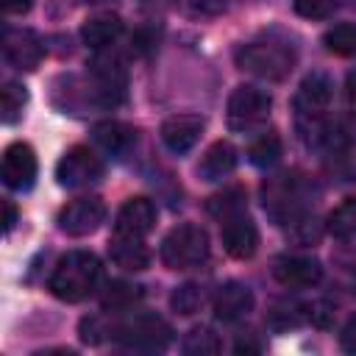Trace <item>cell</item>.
Returning a JSON list of instances; mask_svg holds the SVG:
<instances>
[{"label": "cell", "mask_w": 356, "mask_h": 356, "mask_svg": "<svg viewBox=\"0 0 356 356\" xmlns=\"http://www.w3.org/2000/svg\"><path fill=\"white\" fill-rule=\"evenodd\" d=\"M156 225V206L147 197H128L114 220V234L122 236H147Z\"/></svg>", "instance_id": "obj_14"}, {"label": "cell", "mask_w": 356, "mask_h": 356, "mask_svg": "<svg viewBox=\"0 0 356 356\" xmlns=\"http://www.w3.org/2000/svg\"><path fill=\"white\" fill-rule=\"evenodd\" d=\"M203 300H206V295H203V286H197V284H181V286H175V292L170 295V306H172L178 314H184V317L200 312Z\"/></svg>", "instance_id": "obj_28"}, {"label": "cell", "mask_w": 356, "mask_h": 356, "mask_svg": "<svg viewBox=\"0 0 356 356\" xmlns=\"http://www.w3.org/2000/svg\"><path fill=\"white\" fill-rule=\"evenodd\" d=\"M303 197V184L289 172L264 184V209L278 222H295L300 217Z\"/></svg>", "instance_id": "obj_8"}, {"label": "cell", "mask_w": 356, "mask_h": 356, "mask_svg": "<svg viewBox=\"0 0 356 356\" xmlns=\"http://www.w3.org/2000/svg\"><path fill=\"white\" fill-rule=\"evenodd\" d=\"M106 220V203L95 195L86 197H75L70 200L61 211H58V228L67 236H86L95 234L100 228V222Z\"/></svg>", "instance_id": "obj_9"}, {"label": "cell", "mask_w": 356, "mask_h": 356, "mask_svg": "<svg viewBox=\"0 0 356 356\" xmlns=\"http://www.w3.org/2000/svg\"><path fill=\"white\" fill-rule=\"evenodd\" d=\"M220 236H222L225 253H231L234 259H250L256 253L259 231L245 211H236V214L220 220Z\"/></svg>", "instance_id": "obj_12"}, {"label": "cell", "mask_w": 356, "mask_h": 356, "mask_svg": "<svg viewBox=\"0 0 356 356\" xmlns=\"http://www.w3.org/2000/svg\"><path fill=\"white\" fill-rule=\"evenodd\" d=\"M273 275L278 278L281 286H289V289H309V286L320 284L323 267H320L317 259H309V256H284V259L275 261Z\"/></svg>", "instance_id": "obj_15"}, {"label": "cell", "mask_w": 356, "mask_h": 356, "mask_svg": "<svg viewBox=\"0 0 356 356\" xmlns=\"http://www.w3.org/2000/svg\"><path fill=\"white\" fill-rule=\"evenodd\" d=\"M300 306H295V303H278L273 312H270V323L275 325V328H289V325H298L300 323V312H298Z\"/></svg>", "instance_id": "obj_30"}, {"label": "cell", "mask_w": 356, "mask_h": 356, "mask_svg": "<svg viewBox=\"0 0 356 356\" xmlns=\"http://www.w3.org/2000/svg\"><path fill=\"white\" fill-rule=\"evenodd\" d=\"M139 298H142V286H136L131 281H108L103 295H100V306L106 312H125Z\"/></svg>", "instance_id": "obj_21"}, {"label": "cell", "mask_w": 356, "mask_h": 356, "mask_svg": "<svg viewBox=\"0 0 356 356\" xmlns=\"http://www.w3.org/2000/svg\"><path fill=\"white\" fill-rule=\"evenodd\" d=\"M206 211L214 217V220H225L236 211H245V192L239 186H231V189H222L220 195L209 197L206 200Z\"/></svg>", "instance_id": "obj_24"}, {"label": "cell", "mask_w": 356, "mask_h": 356, "mask_svg": "<svg viewBox=\"0 0 356 356\" xmlns=\"http://www.w3.org/2000/svg\"><path fill=\"white\" fill-rule=\"evenodd\" d=\"M97 278H100V259L89 250H70L67 256L58 259L47 281V289L64 303H78L95 292Z\"/></svg>", "instance_id": "obj_1"}, {"label": "cell", "mask_w": 356, "mask_h": 356, "mask_svg": "<svg viewBox=\"0 0 356 356\" xmlns=\"http://www.w3.org/2000/svg\"><path fill=\"white\" fill-rule=\"evenodd\" d=\"M25 103H28V92H25L22 83H14V81L3 83V92H0V108H3V122H6V125L17 122V120L22 117Z\"/></svg>", "instance_id": "obj_27"}, {"label": "cell", "mask_w": 356, "mask_h": 356, "mask_svg": "<svg viewBox=\"0 0 356 356\" xmlns=\"http://www.w3.org/2000/svg\"><path fill=\"white\" fill-rule=\"evenodd\" d=\"M345 95H348V103L350 106H356V70L348 75V81H345Z\"/></svg>", "instance_id": "obj_36"}, {"label": "cell", "mask_w": 356, "mask_h": 356, "mask_svg": "<svg viewBox=\"0 0 356 356\" xmlns=\"http://www.w3.org/2000/svg\"><path fill=\"white\" fill-rule=\"evenodd\" d=\"M323 44H325V50L334 53V56H342V58L356 56V25H350V22L334 25L331 31H325Z\"/></svg>", "instance_id": "obj_23"}, {"label": "cell", "mask_w": 356, "mask_h": 356, "mask_svg": "<svg viewBox=\"0 0 356 356\" xmlns=\"http://www.w3.org/2000/svg\"><path fill=\"white\" fill-rule=\"evenodd\" d=\"M234 61L242 72H250V75L267 78V81H281L292 72L295 53L278 42H248V44L236 47Z\"/></svg>", "instance_id": "obj_2"}, {"label": "cell", "mask_w": 356, "mask_h": 356, "mask_svg": "<svg viewBox=\"0 0 356 356\" xmlns=\"http://www.w3.org/2000/svg\"><path fill=\"white\" fill-rule=\"evenodd\" d=\"M3 56L6 61L14 67V70H36L42 64V56H44V47H42V39L33 33V31H25V28H8L6 36H3Z\"/></svg>", "instance_id": "obj_11"}, {"label": "cell", "mask_w": 356, "mask_h": 356, "mask_svg": "<svg viewBox=\"0 0 356 356\" xmlns=\"http://www.w3.org/2000/svg\"><path fill=\"white\" fill-rule=\"evenodd\" d=\"M164 267L170 270H192L200 267L209 259V234L206 228L195 225V222H181L175 225L159 250Z\"/></svg>", "instance_id": "obj_3"}, {"label": "cell", "mask_w": 356, "mask_h": 356, "mask_svg": "<svg viewBox=\"0 0 356 356\" xmlns=\"http://www.w3.org/2000/svg\"><path fill=\"white\" fill-rule=\"evenodd\" d=\"M248 159L256 167H273L281 159V136L278 134H261L259 139H253V145L248 147Z\"/></svg>", "instance_id": "obj_26"}, {"label": "cell", "mask_w": 356, "mask_h": 356, "mask_svg": "<svg viewBox=\"0 0 356 356\" xmlns=\"http://www.w3.org/2000/svg\"><path fill=\"white\" fill-rule=\"evenodd\" d=\"M0 6H3V14L19 17V14H28V11H31L33 0H0Z\"/></svg>", "instance_id": "obj_35"}, {"label": "cell", "mask_w": 356, "mask_h": 356, "mask_svg": "<svg viewBox=\"0 0 356 356\" xmlns=\"http://www.w3.org/2000/svg\"><path fill=\"white\" fill-rule=\"evenodd\" d=\"M36 153L25 142H11L3 150V184L8 189H31L36 181Z\"/></svg>", "instance_id": "obj_10"}, {"label": "cell", "mask_w": 356, "mask_h": 356, "mask_svg": "<svg viewBox=\"0 0 356 356\" xmlns=\"http://www.w3.org/2000/svg\"><path fill=\"white\" fill-rule=\"evenodd\" d=\"M339 8V0H295V11L306 19H328Z\"/></svg>", "instance_id": "obj_29"}, {"label": "cell", "mask_w": 356, "mask_h": 356, "mask_svg": "<svg viewBox=\"0 0 356 356\" xmlns=\"http://www.w3.org/2000/svg\"><path fill=\"white\" fill-rule=\"evenodd\" d=\"M122 33V19L117 14H97V17H89L81 28V39L95 47V50H103L108 47L117 36Z\"/></svg>", "instance_id": "obj_20"}, {"label": "cell", "mask_w": 356, "mask_h": 356, "mask_svg": "<svg viewBox=\"0 0 356 356\" xmlns=\"http://www.w3.org/2000/svg\"><path fill=\"white\" fill-rule=\"evenodd\" d=\"M108 256L117 267L122 270H131V273H139L150 264V250L145 248L142 236H122V234H114L111 236V245H108Z\"/></svg>", "instance_id": "obj_17"}, {"label": "cell", "mask_w": 356, "mask_h": 356, "mask_svg": "<svg viewBox=\"0 0 356 356\" xmlns=\"http://www.w3.org/2000/svg\"><path fill=\"white\" fill-rule=\"evenodd\" d=\"M95 134V142L111 153V156H125L134 145H136V128L128 125V122H120V120H106V122H97L92 128Z\"/></svg>", "instance_id": "obj_18"}, {"label": "cell", "mask_w": 356, "mask_h": 356, "mask_svg": "<svg viewBox=\"0 0 356 356\" xmlns=\"http://www.w3.org/2000/svg\"><path fill=\"white\" fill-rule=\"evenodd\" d=\"M184 353H189V356H211V353H220V348H222V342H220V337L209 328V325H197V328H192L186 337H184Z\"/></svg>", "instance_id": "obj_25"}, {"label": "cell", "mask_w": 356, "mask_h": 356, "mask_svg": "<svg viewBox=\"0 0 356 356\" xmlns=\"http://www.w3.org/2000/svg\"><path fill=\"white\" fill-rule=\"evenodd\" d=\"M273 97L259 86H236L228 97V125L234 131H253L270 117Z\"/></svg>", "instance_id": "obj_6"}, {"label": "cell", "mask_w": 356, "mask_h": 356, "mask_svg": "<svg viewBox=\"0 0 356 356\" xmlns=\"http://www.w3.org/2000/svg\"><path fill=\"white\" fill-rule=\"evenodd\" d=\"M253 309V289L242 281H225L214 295V314L222 323H236Z\"/></svg>", "instance_id": "obj_16"}, {"label": "cell", "mask_w": 356, "mask_h": 356, "mask_svg": "<svg viewBox=\"0 0 356 356\" xmlns=\"http://www.w3.org/2000/svg\"><path fill=\"white\" fill-rule=\"evenodd\" d=\"M328 234L334 239H356V197H348L328 214Z\"/></svg>", "instance_id": "obj_22"}, {"label": "cell", "mask_w": 356, "mask_h": 356, "mask_svg": "<svg viewBox=\"0 0 356 356\" xmlns=\"http://www.w3.org/2000/svg\"><path fill=\"white\" fill-rule=\"evenodd\" d=\"M203 128H206V120L200 114H175V117H167L161 122L159 134H161L164 147L181 156V153L195 147V142L200 139Z\"/></svg>", "instance_id": "obj_13"}, {"label": "cell", "mask_w": 356, "mask_h": 356, "mask_svg": "<svg viewBox=\"0 0 356 356\" xmlns=\"http://www.w3.org/2000/svg\"><path fill=\"white\" fill-rule=\"evenodd\" d=\"M189 8L200 17H217L225 11V0H189Z\"/></svg>", "instance_id": "obj_32"}, {"label": "cell", "mask_w": 356, "mask_h": 356, "mask_svg": "<svg viewBox=\"0 0 356 356\" xmlns=\"http://www.w3.org/2000/svg\"><path fill=\"white\" fill-rule=\"evenodd\" d=\"M3 209H6V231H11L14 222H17V209H14L11 200H3Z\"/></svg>", "instance_id": "obj_37"}, {"label": "cell", "mask_w": 356, "mask_h": 356, "mask_svg": "<svg viewBox=\"0 0 356 356\" xmlns=\"http://www.w3.org/2000/svg\"><path fill=\"white\" fill-rule=\"evenodd\" d=\"M234 167H236V147L231 142L220 139L203 153V159L197 164V172H200L203 181H220L228 172H234Z\"/></svg>", "instance_id": "obj_19"}, {"label": "cell", "mask_w": 356, "mask_h": 356, "mask_svg": "<svg viewBox=\"0 0 356 356\" xmlns=\"http://www.w3.org/2000/svg\"><path fill=\"white\" fill-rule=\"evenodd\" d=\"M306 317H309L314 325H328L331 317H334V312H331V306H328L325 300H314V303L306 306Z\"/></svg>", "instance_id": "obj_31"}, {"label": "cell", "mask_w": 356, "mask_h": 356, "mask_svg": "<svg viewBox=\"0 0 356 356\" xmlns=\"http://www.w3.org/2000/svg\"><path fill=\"white\" fill-rule=\"evenodd\" d=\"M103 159L89 150L86 145H75L70 147L58 164H56V181L58 186L64 189H81V186H89V184H97L103 178Z\"/></svg>", "instance_id": "obj_7"}, {"label": "cell", "mask_w": 356, "mask_h": 356, "mask_svg": "<svg viewBox=\"0 0 356 356\" xmlns=\"http://www.w3.org/2000/svg\"><path fill=\"white\" fill-rule=\"evenodd\" d=\"M100 334H106L103 328H100V320H95V317H89V320H81V339L83 342H89V345H97L103 337Z\"/></svg>", "instance_id": "obj_33"}, {"label": "cell", "mask_w": 356, "mask_h": 356, "mask_svg": "<svg viewBox=\"0 0 356 356\" xmlns=\"http://www.w3.org/2000/svg\"><path fill=\"white\" fill-rule=\"evenodd\" d=\"M114 339L128 350H164L172 339V328L164 317L142 312L114 328Z\"/></svg>", "instance_id": "obj_5"}, {"label": "cell", "mask_w": 356, "mask_h": 356, "mask_svg": "<svg viewBox=\"0 0 356 356\" xmlns=\"http://www.w3.org/2000/svg\"><path fill=\"white\" fill-rule=\"evenodd\" d=\"M331 97H334V83L325 72H312L298 86V95H295L298 122H300L303 131H314L317 139L328 136V128L323 125V117L331 106Z\"/></svg>", "instance_id": "obj_4"}, {"label": "cell", "mask_w": 356, "mask_h": 356, "mask_svg": "<svg viewBox=\"0 0 356 356\" xmlns=\"http://www.w3.org/2000/svg\"><path fill=\"white\" fill-rule=\"evenodd\" d=\"M339 345L348 350V353H356V314L345 323L342 334H339Z\"/></svg>", "instance_id": "obj_34"}]
</instances>
